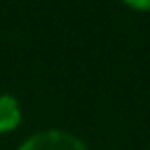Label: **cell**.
<instances>
[{
  "label": "cell",
  "instance_id": "obj_1",
  "mask_svg": "<svg viewBox=\"0 0 150 150\" xmlns=\"http://www.w3.org/2000/svg\"><path fill=\"white\" fill-rule=\"evenodd\" d=\"M19 150H87V145L68 131L47 129V131L30 136Z\"/></svg>",
  "mask_w": 150,
  "mask_h": 150
},
{
  "label": "cell",
  "instance_id": "obj_2",
  "mask_svg": "<svg viewBox=\"0 0 150 150\" xmlns=\"http://www.w3.org/2000/svg\"><path fill=\"white\" fill-rule=\"evenodd\" d=\"M21 110L14 96H0V131H9L19 124Z\"/></svg>",
  "mask_w": 150,
  "mask_h": 150
},
{
  "label": "cell",
  "instance_id": "obj_3",
  "mask_svg": "<svg viewBox=\"0 0 150 150\" xmlns=\"http://www.w3.org/2000/svg\"><path fill=\"white\" fill-rule=\"evenodd\" d=\"M129 5H134V7H141V9H148L150 7V0H127Z\"/></svg>",
  "mask_w": 150,
  "mask_h": 150
}]
</instances>
